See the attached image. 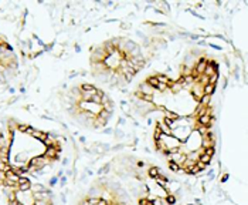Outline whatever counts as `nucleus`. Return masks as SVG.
Instances as JSON below:
<instances>
[{"instance_id":"nucleus-15","label":"nucleus","mask_w":248,"mask_h":205,"mask_svg":"<svg viewBox=\"0 0 248 205\" xmlns=\"http://www.w3.org/2000/svg\"><path fill=\"white\" fill-rule=\"evenodd\" d=\"M197 161H201L203 164L208 165V164H210V161H211V157L206 155V154H200V155H199V160H197Z\"/></svg>"},{"instance_id":"nucleus-29","label":"nucleus","mask_w":248,"mask_h":205,"mask_svg":"<svg viewBox=\"0 0 248 205\" xmlns=\"http://www.w3.org/2000/svg\"><path fill=\"white\" fill-rule=\"evenodd\" d=\"M57 182H58V178H57V177H52L51 178V181H50V185H55V184H57Z\"/></svg>"},{"instance_id":"nucleus-8","label":"nucleus","mask_w":248,"mask_h":205,"mask_svg":"<svg viewBox=\"0 0 248 205\" xmlns=\"http://www.w3.org/2000/svg\"><path fill=\"white\" fill-rule=\"evenodd\" d=\"M47 135H48V134L44 133V131H40V130H34V133L31 134V137H36L37 140L41 141V143H43V141L47 138Z\"/></svg>"},{"instance_id":"nucleus-13","label":"nucleus","mask_w":248,"mask_h":205,"mask_svg":"<svg viewBox=\"0 0 248 205\" xmlns=\"http://www.w3.org/2000/svg\"><path fill=\"white\" fill-rule=\"evenodd\" d=\"M146 83L149 84L150 87H153L155 90H156V88H157V86H159V81H157L156 76H155V77H149V78H147V80H146Z\"/></svg>"},{"instance_id":"nucleus-16","label":"nucleus","mask_w":248,"mask_h":205,"mask_svg":"<svg viewBox=\"0 0 248 205\" xmlns=\"http://www.w3.org/2000/svg\"><path fill=\"white\" fill-rule=\"evenodd\" d=\"M31 190H33V192H43V191H46V187H43L41 184H36V185H31Z\"/></svg>"},{"instance_id":"nucleus-11","label":"nucleus","mask_w":248,"mask_h":205,"mask_svg":"<svg viewBox=\"0 0 248 205\" xmlns=\"http://www.w3.org/2000/svg\"><path fill=\"white\" fill-rule=\"evenodd\" d=\"M214 91H216V86H213V84H207V86L203 87V93H204L206 96H213Z\"/></svg>"},{"instance_id":"nucleus-1","label":"nucleus","mask_w":248,"mask_h":205,"mask_svg":"<svg viewBox=\"0 0 248 205\" xmlns=\"http://www.w3.org/2000/svg\"><path fill=\"white\" fill-rule=\"evenodd\" d=\"M58 154H60V151L52 145V147H47L44 154H43V157L47 160H50V161H55V160H58Z\"/></svg>"},{"instance_id":"nucleus-23","label":"nucleus","mask_w":248,"mask_h":205,"mask_svg":"<svg viewBox=\"0 0 248 205\" xmlns=\"http://www.w3.org/2000/svg\"><path fill=\"white\" fill-rule=\"evenodd\" d=\"M196 165H197V168H199L200 171H204V170H206V167H207V165L203 164L201 161H197V162H196Z\"/></svg>"},{"instance_id":"nucleus-10","label":"nucleus","mask_w":248,"mask_h":205,"mask_svg":"<svg viewBox=\"0 0 248 205\" xmlns=\"http://www.w3.org/2000/svg\"><path fill=\"white\" fill-rule=\"evenodd\" d=\"M136 96H138L141 100L146 101V103H152V101H153V96H152V94H143L142 91L138 90V91H136Z\"/></svg>"},{"instance_id":"nucleus-12","label":"nucleus","mask_w":248,"mask_h":205,"mask_svg":"<svg viewBox=\"0 0 248 205\" xmlns=\"http://www.w3.org/2000/svg\"><path fill=\"white\" fill-rule=\"evenodd\" d=\"M167 167H169V170H170V171H173V172H179V171H180V165H179L177 162L171 161V160H169V162H167Z\"/></svg>"},{"instance_id":"nucleus-17","label":"nucleus","mask_w":248,"mask_h":205,"mask_svg":"<svg viewBox=\"0 0 248 205\" xmlns=\"http://www.w3.org/2000/svg\"><path fill=\"white\" fill-rule=\"evenodd\" d=\"M210 100H211V96H203L201 98H200V103H201L204 107H208V104H210Z\"/></svg>"},{"instance_id":"nucleus-4","label":"nucleus","mask_w":248,"mask_h":205,"mask_svg":"<svg viewBox=\"0 0 248 205\" xmlns=\"http://www.w3.org/2000/svg\"><path fill=\"white\" fill-rule=\"evenodd\" d=\"M204 76H207V77H210V76L213 74H217V63L214 61H208L207 63V67H206L204 73H203Z\"/></svg>"},{"instance_id":"nucleus-22","label":"nucleus","mask_w":248,"mask_h":205,"mask_svg":"<svg viewBox=\"0 0 248 205\" xmlns=\"http://www.w3.org/2000/svg\"><path fill=\"white\" fill-rule=\"evenodd\" d=\"M27 128H28V124H18L17 130L20 131V133H26V131H27Z\"/></svg>"},{"instance_id":"nucleus-26","label":"nucleus","mask_w":248,"mask_h":205,"mask_svg":"<svg viewBox=\"0 0 248 205\" xmlns=\"http://www.w3.org/2000/svg\"><path fill=\"white\" fill-rule=\"evenodd\" d=\"M199 133L201 134V135H206V134L208 133V127H200L199 128Z\"/></svg>"},{"instance_id":"nucleus-3","label":"nucleus","mask_w":248,"mask_h":205,"mask_svg":"<svg viewBox=\"0 0 248 205\" xmlns=\"http://www.w3.org/2000/svg\"><path fill=\"white\" fill-rule=\"evenodd\" d=\"M17 190H18V191H23V192H24V191L31 190V182H30V180H27V178L22 177L20 180H18Z\"/></svg>"},{"instance_id":"nucleus-25","label":"nucleus","mask_w":248,"mask_h":205,"mask_svg":"<svg viewBox=\"0 0 248 205\" xmlns=\"http://www.w3.org/2000/svg\"><path fill=\"white\" fill-rule=\"evenodd\" d=\"M167 86H166V84H162V83H159V86H157V88H156V90H160V91H166V90H167Z\"/></svg>"},{"instance_id":"nucleus-28","label":"nucleus","mask_w":248,"mask_h":205,"mask_svg":"<svg viewBox=\"0 0 248 205\" xmlns=\"http://www.w3.org/2000/svg\"><path fill=\"white\" fill-rule=\"evenodd\" d=\"M166 202H167V204H175L176 202V199H175V197H167V198H166Z\"/></svg>"},{"instance_id":"nucleus-21","label":"nucleus","mask_w":248,"mask_h":205,"mask_svg":"<svg viewBox=\"0 0 248 205\" xmlns=\"http://www.w3.org/2000/svg\"><path fill=\"white\" fill-rule=\"evenodd\" d=\"M217 78H218L217 74L210 76V77H208V84H213V86H216V83H217Z\"/></svg>"},{"instance_id":"nucleus-5","label":"nucleus","mask_w":248,"mask_h":205,"mask_svg":"<svg viewBox=\"0 0 248 205\" xmlns=\"http://www.w3.org/2000/svg\"><path fill=\"white\" fill-rule=\"evenodd\" d=\"M203 96H204V93H203V86L196 81V83L193 84V97L200 101V98H201Z\"/></svg>"},{"instance_id":"nucleus-20","label":"nucleus","mask_w":248,"mask_h":205,"mask_svg":"<svg viewBox=\"0 0 248 205\" xmlns=\"http://www.w3.org/2000/svg\"><path fill=\"white\" fill-rule=\"evenodd\" d=\"M166 117H167L169 120H171V121H176V120H179V115L176 114V113H170V111L166 113Z\"/></svg>"},{"instance_id":"nucleus-19","label":"nucleus","mask_w":248,"mask_h":205,"mask_svg":"<svg viewBox=\"0 0 248 205\" xmlns=\"http://www.w3.org/2000/svg\"><path fill=\"white\" fill-rule=\"evenodd\" d=\"M160 172H159V170H157L156 167H152L149 170V177H152V178H157V175H159Z\"/></svg>"},{"instance_id":"nucleus-9","label":"nucleus","mask_w":248,"mask_h":205,"mask_svg":"<svg viewBox=\"0 0 248 205\" xmlns=\"http://www.w3.org/2000/svg\"><path fill=\"white\" fill-rule=\"evenodd\" d=\"M156 127L159 128V130L162 131V134H165V135H170V134H171V128H170V127H167V125H166L165 123H157Z\"/></svg>"},{"instance_id":"nucleus-27","label":"nucleus","mask_w":248,"mask_h":205,"mask_svg":"<svg viewBox=\"0 0 248 205\" xmlns=\"http://www.w3.org/2000/svg\"><path fill=\"white\" fill-rule=\"evenodd\" d=\"M139 204H141V205H153V202L149 201V199H141Z\"/></svg>"},{"instance_id":"nucleus-7","label":"nucleus","mask_w":248,"mask_h":205,"mask_svg":"<svg viewBox=\"0 0 248 205\" xmlns=\"http://www.w3.org/2000/svg\"><path fill=\"white\" fill-rule=\"evenodd\" d=\"M153 90H155V88L150 87L146 81H143V83L139 86V91H142L143 94H152V96H153Z\"/></svg>"},{"instance_id":"nucleus-6","label":"nucleus","mask_w":248,"mask_h":205,"mask_svg":"<svg viewBox=\"0 0 248 205\" xmlns=\"http://www.w3.org/2000/svg\"><path fill=\"white\" fill-rule=\"evenodd\" d=\"M207 59H200V61L196 64V67H193L194 68V71L197 73L199 76H201L203 73H204V70H206V67H207Z\"/></svg>"},{"instance_id":"nucleus-18","label":"nucleus","mask_w":248,"mask_h":205,"mask_svg":"<svg viewBox=\"0 0 248 205\" xmlns=\"http://www.w3.org/2000/svg\"><path fill=\"white\" fill-rule=\"evenodd\" d=\"M203 150H204L203 154H206V155H208V157H213V155H214V152H216L214 147H207V148H203Z\"/></svg>"},{"instance_id":"nucleus-2","label":"nucleus","mask_w":248,"mask_h":205,"mask_svg":"<svg viewBox=\"0 0 248 205\" xmlns=\"http://www.w3.org/2000/svg\"><path fill=\"white\" fill-rule=\"evenodd\" d=\"M48 162V160L44 158V157H36V158H33L28 164L30 165H34V167H37L38 170H43L44 167H46V164Z\"/></svg>"},{"instance_id":"nucleus-30","label":"nucleus","mask_w":248,"mask_h":205,"mask_svg":"<svg viewBox=\"0 0 248 205\" xmlns=\"http://www.w3.org/2000/svg\"><path fill=\"white\" fill-rule=\"evenodd\" d=\"M10 205H23V204L18 201L17 198H16V199H13V201H10Z\"/></svg>"},{"instance_id":"nucleus-14","label":"nucleus","mask_w":248,"mask_h":205,"mask_svg":"<svg viewBox=\"0 0 248 205\" xmlns=\"http://www.w3.org/2000/svg\"><path fill=\"white\" fill-rule=\"evenodd\" d=\"M0 171L2 172H7V171H12V165L9 162H3L0 160Z\"/></svg>"},{"instance_id":"nucleus-31","label":"nucleus","mask_w":248,"mask_h":205,"mask_svg":"<svg viewBox=\"0 0 248 205\" xmlns=\"http://www.w3.org/2000/svg\"><path fill=\"white\" fill-rule=\"evenodd\" d=\"M0 64H2V63H0Z\"/></svg>"},{"instance_id":"nucleus-24","label":"nucleus","mask_w":248,"mask_h":205,"mask_svg":"<svg viewBox=\"0 0 248 205\" xmlns=\"http://www.w3.org/2000/svg\"><path fill=\"white\" fill-rule=\"evenodd\" d=\"M160 135H162V131L159 130V128H155V140H159L160 138Z\"/></svg>"}]
</instances>
